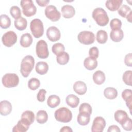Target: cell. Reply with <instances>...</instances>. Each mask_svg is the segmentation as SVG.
Listing matches in <instances>:
<instances>
[{"label":"cell","instance_id":"ba28073f","mask_svg":"<svg viewBox=\"0 0 132 132\" xmlns=\"http://www.w3.org/2000/svg\"><path fill=\"white\" fill-rule=\"evenodd\" d=\"M78 41L85 45H90L94 43L95 35L90 31H82L80 32L77 36Z\"/></svg>","mask_w":132,"mask_h":132},{"label":"cell","instance_id":"8fae6325","mask_svg":"<svg viewBox=\"0 0 132 132\" xmlns=\"http://www.w3.org/2000/svg\"><path fill=\"white\" fill-rule=\"evenodd\" d=\"M106 126V121L102 117H96L94 118L91 126V131L102 132Z\"/></svg>","mask_w":132,"mask_h":132},{"label":"cell","instance_id":"1f68e13d","mask_svg":"<svg viewBox=\"0 0 132 132\" xmlns=\"http://www.w3.org/2000/svg\"><path fill=\"white\" fill-rule=\"evenodd\" d=\"M29 127V126L23 123L21 120L18 122L16 125H15L12 128L13 132H25Z\"/></svg>","mask_w":132,"mask_h":132},{"label":"cell","instance_id":"52a82bcc","mask_svg":"<svg viewBox=\"0 0 132 132\" xmlns=\"http://www.w3.org/2000/svg\"><path fill=\"white\" fill-rule=\"evenodd\" d=\"M36 52L37 56L41 59H45L48 57L49 52L47 43L43 40H40L37 43Z\"/></svg>","mask_w":132,"mask_h":132},{"label":"cell","instance_id":"4dcf8cb0","mask_svg":"<svg viewBox=\"0 0 132 132\" xmlns=\"http://www.w3.org/2000/svg\"><path fill=\"white\" fill-rule=\"evenodd\" d=\"M96 41L100 44L105 43L108 40L107 32L104 30H100L96 33Z\"/></svg>","mask_w":132,"mask_h":132},{"label":"cell","instance_id":"30bf717a","mask_svg":"<svg viewBox=\"0 0 132 132\" xmlns=\"http://www.w3.org/2000/svg\"><path fill=\"white\" fill-rule=\"evenodd\" d=\"M44 12L46 18L53 22L58 21L61 17L60 12L54 5H50L47 6L45 9Z\"/></svg>","mask_w":132,"mask_h":132},{"label":"cell","instance_id":"5bb4252c","mask_svg":"<svg viewBox=\"0 0 132 132\" xmlns=\"http://www.w3.org/2000/svg\"><path fill=\"white\" fill-rule=\"evenodd\" d=\"M35 114L30 110L23 112L21 115V120L25 124L30 126L35 121Z\"/></svg>","mask_w":132,"mask_h":132},{"label":"cell","instance_id":"603a6c76","mask_svg":"<svg viewBox=\"0 0 132 132\" xmlns=\"http://www.w3.org/2000/svg\"><path fill=\"white\" fill-rule=\"evenodd\" d=\"M110 39L115 42H120L124 37V33L122 29L112 30L110 33Z\"/></svg>","mask_w":132,"mask_h":132},{"label":"cell","instance_id":"e0dca14e","mask_svg":"<svg viewBox=\"0 0 132 132\" xmlns=\"http://www.w3.org/2000/svg\"><path fill=\"white\" fill-rule=\"evenodd\" d=\"M74 91L79 95L85 94L87 90V87L86 84L82 81H77L73 85Z\"/></svg>","mask_w":132,"mask_h":132},{"label":"cell","instance_id":"f35d334b","mask_svg":"<svg viewBox=\"0 0 132 132\" xmlns=\"http://www.w3.org/2000/svg\"><path fill=\"white\" fill-rule=\"evenodd\" d=\"M122 26V22L117 18L112 19L110 22V27L112 30L120 29Z\"/></svg>","mask_w":132,"mask_h":132},{"label":"cell","instance_id":"8d00e7d4","mask_svg":"<svg viewBox=\"0 0 132 132\" xmlns=\"http://www.w3.org/2000/svg\"><path fill=\"white\" fill-rule=\"evenodd\" d=\"M40 85V80L36 78H31L28 82V87L31 90L37 89Z\"/></svg>","mask_w":132,"mask_h":132},{"label":"cell","instance_id":"d6a6232c","mask_svg":"<svg viewBox=\"0 0 132 132\" xmlns=\"http://www.w3.org/2000/svg\"><path fill=\"white\" fill-rule=\"evenodd\" d=\"M11 25L10 18L6 14H1L0 16V26L3 29L9 28Z\"/></svg>","mask_w":132,"mask_h":132},{"label":"cell","instance_id":"4fadbf2b","mask_svg":"<svg viewBox=\"0 0 132 132\" xmlns=\"http://www.w3.org/2000/svg\"><path fill=\"white\" fill-rule=\"evenodd\" d=\"M122 97L125 101L126 105L128 108L130 114L132 109V91L131 89H125L122 92Z\"/></svg>","mask_w":132,"mask_h":132},{"label":"cell","instance_id":"f6af8a7d","mask_svg":"<svg viewBox=\"0 0 132 132\" xmlns=\"http://www.w3.org/2000/svg\"><path fill=\"white\" fill-rule=\"evenodd\" d=\"M124 63L126 65L131 67H132V54L131 53H129L125 56Z\"/></svg>","mask_w":132,"mask_h":132},{"label":"cell","instance_id":"7bdbcfd3","mask_svg":"<svg viewBox=\"0 0 132 132\" xmlns=\"http://www.w3.org/2000/svg\"><path fill=\"white\" fill-rule=\"evenodd\" d=\"M122 128L127 131H130L132 129L131 119L128 118L123 124H121Z\"/></svg>","mask_w":132,"mask_h":132},{"label":"cell","instance_id":"ee69618b","mask_svg":"<svg viewBox=\"0 0 132 132\" xmlns=\"http://www.w3.org/2000/svg\"><path fill=\"white\" fill-rule=\"evenodd\" d=\"M46 91L44 89H41L39 90L37 95V98L39 102H43L45 100V94Z\"/></svg>","mask_w":132,"mask_h":132},{"label":"cell","instance_id":"83f0119b","mask_svg":"<svg viewBox=\"0 0 132 132\" xmlns=\"http://www.w3.org/2000/svg\"><path fill=\"white\" fill-rule=\"evenodd\" d=\"M60 103L59 97L56 95H50L47 100V105L51 108H54L58 106Z\"/></svg>","mask_w":132,"mask_h":132},{"label":"cell","instance_id":"7402d4cb","mask_svg":"<svg viewBox=\"0 0 132 132\" xmlns=\"http://www.w3.org/2000/svg\"><path fill=\"white\" fill-rule=\"evenodd\" d=\"M106 79L105 73L101 71H96L93 75V80L95 84L100 85L103 84Z\"/></svg>","mask_w":132,"mask_h":132},{"label":"cell","instance_id":"7dc6e473","mask_svg":"<svg viewBox=\"0 0 132 132\" xmlns=\"http://www.w3.org/2000/svg\"><path fill=\"white\" fill-rule=\"evenodd\" d=\"M36 2L39 6L41 7L46 6L50 3L49 0H36Z\"/></svg>","mask_w":132,"mask_h":132},{"label":"cell","instance_id":"f546056e","mask_svg":"<svg viewBox=\"0 0 132 132\" xmlns=\"http://www.w3.org/2000/svg\"><path fill=\"white\" fill-rule=\"evenodd\" d=\"M48 120V114L44 110H39L36 115V120L40 124H43L47 122Z\"/></svg>","mask_w":132,"mask_h":132},{"label":"cell","instance_id":"7a4b0ae2","mask_svg":"<svg viewBox=\"0 0 132 132\" xmlns=\"http://www.w3.org/2000/svg\"><path fill=\"white\" fill-rule=\"evenodd\" d=\"M92 16L96 24L100 26H106L109 21V19L106 11L100 7L95 8L93 10Z\"/></svg>","mask_w":132,"mask_h":132},{"label":"cell","instance_id":"d6986e66","mask_svg":"<svg viewBox=\"0 0 132 132\" xmlns=\"http://www.w3.org/2000/svg\"><path fill=\"white\" fill-rule=\"evenodd\" d=\"M115 120L121 125L123 124L129 117L127 113L124 110H118L114 114Z\"/></svg>","mask_w":132,"mask_h":132},{"label":"cell","instance_id":"8992f818","mask_svg":"<svg viewBox=\"0 0 132 132\" xmlns=\"http://www.w3.org/2000/svg\"><path fill=\"white\" fill-rule=\"evenodd\" d=\"M2 82L6 88H13L18 85L19 78L15 73H6L3 76Z\"/></svg>","mask_w":132,"mask_h":132},{"label":"cell","instance_id":"9a60e30c","mask_svg":"<svg viewBox=\"0 0 132 132\" xmlns=\"http://www.w3.org/2000/svg\"><path fill=\"white\" fill-rule=\"evenodd\" d=\"M12 111V105L10 102L4 100L0 103V113L1 115L6 116L11 113Z\"/></svg>","mask_w":132,"mask_h":132},{"label":"cell","instance_id":"cb8c5ba5","mask_svg":"<svg viewBox=\"0 0 132 132\" xmlns=\"http://www.w3.org/2000/svg\"><path fill=\"white\" fill-rule=\"evenodd\" d=\"M36 71L40 75L45 74L48 70V65L45 61H39L36 65Z\"/></svg>","mask_w":132,"mask_h":132},{"label":"cell","instance_id":"4316f807","mask_svg":"<svg viewBox=\"0 0 132 132\" xmlns=\"http://www.w3.org/2000/svg\"><path fill=\"white\" fill-rule=\"evenodd\" d=\"M104 95L106 98L109 100H113L118 96V91L113 87H107L104 89Z\"/></svg>","mask_w":132,"mask_h":132},{"label":"cell","instance_id":"60d3db41","mask_svg":"<svg viewBox=\"0 0 132 132\" xmlns=\"http://www.w3.org/2000/svg\"><path fill=\"white\" fill-rule=\"evenodd\" d=\"M92 111L91 106L87 103L81 104L79 108V112H85L91 114L92 113Z\"/></svg>","mask_w":132,"mask_h":132},{"label":"cell","instance_id":"836d02e7","mask_svg":"<svg viewBox=\"0 0 132 132\" xmlns=\"http://www.w3.org/2000/svg\"><path fill=\"white\" fill-rule=\"evenodd\" d=\"M70 56L68 53L67 52H63L60 55L57 56L56 60L58 63L60 65H65L69 61Z\"/></svg>","mask_w":132,"mask_h":132},{"label":"cell","instance_id":"d4e9b609","mask_svg":"<svg viewBox=\"0 0 132 132\" xmlns=\"http://www.w3.org/2000/svg\"><path fill=\"white\" fill-rule=\"evenodd\" d=\"M65 101L68 105L70 107L76 108L79 103V98L75 95L71 94L67 96Z\"/></svg>","mask_w":132,"mask_h":132},{"label":"cell","instance_id":"9c48e42d","mask_svg":"<svg viewBox=\"0 0 132 132\" xmlns=\"http://www.w3.org/2000/svg\"><path fill=\"white\" fill-rule=\"evenodd\" d=\"M2 41L5 46L11 47L17 41V35L13 31H7L3 35Z\"/></svg>","mask_w":132,"mask_h":132},{"label":"cell","instance_id":"c3c4849f","mask_svg":"<svg viewBox=\"0 0 132 132\" xmlns=\"http://www.w3.org/2000/svg\"><path fill=\"white\" fill-rule=\"evenodd\" d=\"M60 132H72L73 130L71 129V128L69 126H63L62 127L60 130Z\"/></svg>","mask_w":132,"mask_h":132},{"label":"cell","instance_id":"bcb514c9","mask_svg":"<svg viewBox=\"0 0 132 132\" xmlns=\"http://www.w3.org/2000/svg\"><path fill=\"white\" fill-rule=\"evenodd\" d=\"M121 131L120 129L117 125H112L108 127V129L107 130L108 132H112V131H116V132H120Z\"/></svg>","mask_w":132,"mask_h":132},{"label":"cell","instance_id":"e575fe53","mask_svg":"<svg viewBox=\"0 0 132 132\" xmlns=\"http://www.w3.org/2000/svg\"><path fill=\"white\" fill-rule=\"evenodd\" d=\"M65 47L64 45L61 43H57L54 44L52 47V52L56 56H58L64 52Z\"/></svg>","mask_w":132,"mask_h":132},{"label":"cell","instance_id":"3957f363","mask_svg":"<svg viewBox=\"0 0 132 132\" xmlns=\"http://www.w3.org/2000/svg\"><path fill=\"white\" fill-rule=\"evenodd\" d=\"M55 119L60 122L68 123L72 119V112L65 107L57 109L54 113Z\"/></svg>","mask_w":132,"mask_h":132},{"label":"cell","instance_id":"74e56055","mask_svg":"<svg viewBox=\"0 0 132 132\" xmlns=\"http://www.w3.org/2000/svg\"><path fill=\"white\" fill-rule=\"evenodd\" d=\"M131 78H132L131 71H126L123 74V76H122L123 81L127 85L131 86V83H132Z\"/></svg>","mask_w":132,"mask_h":132},{"label":"cell","instance_id":"ffe728a7","mask_svg":"<svg viewBox=\"0 0 132 132\" xmlns=\"http://www.w3.org/2000/svg\"><path fill=\"white\" fill-rule=\"evenodd\" d=\"M32 43V38L29 33L23 34L20 39V43L23 47H28L30 46Z\"/></svg>","mask_w":132,"mask_h":132},{"label":"cell","instance_id":"5b68a950","mask_svg":"<svg viewBox=\"0 0 132 132\" xmlns=\"http://www.w3.org/2000/svg\"><path fill=\"white\" fill-rule=\"evenodd\" d=\"M22 12L24 15L30 17L34 15L37 12V8L31 0H22L20 2Z\"/></svg>","mask_w":132,"mask_h":132},{"label":"cell","instance_id":"b9f144b4","mask_svg":"<svg viewBox=\"0 0 132 132\" xmlns=\"http://www.w3.org/2000/svg\"><path fill=\"white\" fill-rule=\"evenodd\" d=\"M89 57L96 59L99 56V51L97 47L93 46L90 48L89 51Z\"/></svg>","mask_w":132,"mask_h":132},{"label":"cell","instance_id":"ab89813d","mask_svg":"<svg viewBox=\"0 0 132 132\" xmlns=\"http://www.w3.org/2000/svg\"><path fill=\"white\" fill-rule=\"evenodd\" d=\"M118 14L123 18H126L127 14L131 10L130 8L126 5H122L118 10Z\"/></svg>","mask_w":132,"mask_h":132},{"label":"cell","instance_id":"f1b7e54d","mask_svg":"<svg viewBox=\"0 0 132 132\" xmlns=\"http://www.w3.org/2000/svg\"><path fill=\"white\" fill-rule=\"evenodd\" d=\"M15 27L19 30H23L25 29L27 26V21L26 19L21 17L18 19L15 20L14 22Z\"/></svg>","mask_w":132,"mask_h":132},{"label":"cell","instance_id":"6da1fadb","mask_svg":"<svg viewBox=\"0 0 132 132\" xmlns=\"http://www.w3.org/2000/svg\"><path fill=\"white\" fill-rule=\"evenodd\" d=\"M35 65L34 58L31 55H27L22 60L20 72L24 77H27L32 71Z\"/></svg>","mask_w":132,"mask_h":132},{"label":"cell","instance_id":"277c9868","mask_svg":"<svg viewBox=\"0 0 132 132\" xmlns=\"http://www.w3.org/2000/svg\"><path fill=\"white\" fill-rule=\"evenodd\" d=\"M30 30L36 38L41 37L44 33V27L43 22L39 19L32 20L30 23Z\"/></svg>","mask_w":132,"mask_h":132},{"label":"cell","instance_id":"2e32d148","mask_svg":"<svg viewBox=\"0 0 132 132\" xmlns=\"http://www.w3.org/2000/svg\"><path fill=\"white\" fill-rule=\"evenodd\" d=\"M61 11L62 16L66 19L72 18L75 14V10L74 8L69 5H65L62 7Z\"/></svg>","mask_w":132,"mask_h":132},{"label":"cell","instance_id":"d590c367","mask_svg":"<svg viewBox=\"0 0 132 132\" xmlns=\"http://www.w3.org/2000/svg\"><path fill=\"white\" fill-rule=\"evenodd\" d=\"M11 15L15 19H18L21 17V11L20 8L17 6H13L10 9Z\"/></svg>","mask_w":132,"mask_h":132},{"label":"cell","instance_id":"681fc988","mask_svg":"<svg viewBox=\"0 0 132 132\" xmlns=\"http://www.w3.org/2000/svg\"><path fill=\"white\" fill-rule=\"evenodd\" d=\"M131 15H132V11L131 10L129 13L127 14V15L126 16V18L127 20V21H128L129 22L131 23Z\"/></svg>","mask_w":132,"mask_h":132},{"label":"cell","instance_id":"44dd1931","mask_svg":"<svg viewBox=\"0 0 132 132\" xmlns=\"http://www.w3.org/2000/svg\"><path fill=\"white\" fill-rule=\"evenodd\" d=\"M84 65L88 70H93L97 66V61L96 59L88 57L85 59L84 61Z\"/></svg>","mask_w":132,"mask_h":132},{"label":"cell","instance_id":"7c38bea8","mask_svg":"<svg viewBox=\"0 0 132 132\" xmlns=\"http://www.w3.org/2000/svg\"><path fill=\"white\" fill-rule=\"evenodd\" d=\"M46 36L50 41L56 42L60 39L61 33L57 27L51 26L48 27L46 30Z\"/></svg>","mask_w":132,"mask_h":132},{"label":"cell","instance_id":"ac0fdd59","mask_svg":"<svg viewBox=\"0 0 132 132\" xmlns=\"http://www.w3.org/2000/svg\"><path fill=\"white\" fill-rule=\"evenodd\" d=\"M122 3V0H108L106 2L105 6L110 11H114L120 8Z\"/></svg>","mask_w":132,"mask_h":132},{"label":"cell","instance_id":"484cf974","mask_svg":"<svg viewBox=\"0 0 132 132\" xmlns=\"http://www.w3.org/2000/svg\"><path fill=\"white\" fill-rule=\"evenodd\" d=\"M77 122L80 125H87L90 120V114L85 112H79L77 118Z\"/></svg>","mask_w":132,"mask_h":132}]
</instances>
